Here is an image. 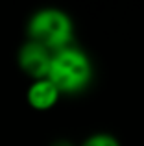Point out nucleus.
I'll return each mask as SVG.
<instances>
[{
  "mask_svg": "<svg viewBox=\"0 0 144 146\" xmlns=\"http://www.w3.org/2000/svg\"><path fill=\"white\" fill-rule=\"evenodd\" d=\"M94 67L89 54L79 46L72 44L57 50L52 56L48 80L63 94H79L92 83Z\"/></svg>",
  "mask_w": 144,
  "mask_h": 146,
  "instance_id": "1",
  "label": "nucleus"
},
{
  "mask_svg": "<svg viewBox=\"0 0 144 146\" xmlns=\"http://www.w3.org/2000/svg\"><path fill=\"white\" fill-rule=\"evenodd\" d=\"M26 39L57 52L74 44V21L59 7H41L26 22Z\"/></svg>",
  "mask_w": 144,
  "mask_h": 146,
  "instance_id": "2",
  "label": "nucleus"
},
{
  "mask_svg": "<svg viewBox=\"0 0 144 146\" xmlns=\"http://www.w3.org/2000/svg\"><path fill=\"white\" fill-rule=\"evenodd\" d=\"M52 56H54V52L44 48L43 44L26 39L17 52V65L32 82L41 78H48Z\"/></svg>",
  "mask_w": 144,
  "mask_h": 146,
  "instance_id": "3",
  "label": "nucleus"
},
{
  "mask_svg": "<svg viewBox=\"0 0 144 146\" xmlns=\"http://www.w3.org/2000/svg\"><path fill=\"white\" fill-rule=\"evenodd\" d=\"M59 98H61L59 89L48 78L30 82L28 91H26V102L35 111H50L52 107H55Z\"/></svg>",
  "mask_w": 144,
  "mask_h": 146,
  "instance_id": "4",
  "label": "nucleus"
},
{
  "mask_svg": "<svg viewBox=\"0 0 144 146\" xmlns=\"http://www.w3.org/2000/svg\"><path fill=\"white\" fill-rule=\"evenodd\" d=\"M79 146H122V144H120V141L116 139L113 133L98 131V133L89 135L87 139H83Z\"/></svg>",
  "mask_w": 144,
  "mask_h": 146,
  "instance_id": "5",
  "label": "nucleus"
}]
</instances>
